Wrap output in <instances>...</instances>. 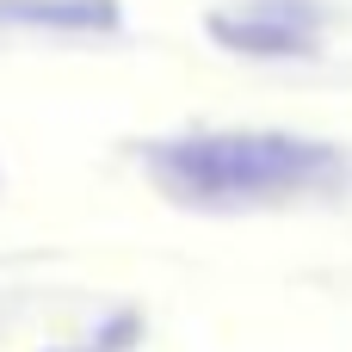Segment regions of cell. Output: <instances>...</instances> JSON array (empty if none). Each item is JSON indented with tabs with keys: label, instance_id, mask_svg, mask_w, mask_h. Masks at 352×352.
I'll list each match as a JSON object with an SVG mask.
<instances>
[{
	"label": "cell",
	"instance_id": "cell-3",
	"mask_svg": "<svg viewBox=\"0 0 352 352\" xmlns=\"http://www.w3.org/2000/svg\"><path fill=\"white\" fill-rule=\"evenodd\" d=\"M0 25H68V31H105L118 25L111 0H0Z\"/></svg>",
	"mask_w": 352,
	"mask_h": 352
},
{
	"label": "cell",
	"instance_id": "cell-2",
	"mask_svg": "<svg viewBox=\"0 0 352 352\" xmlns=\"http://www.w3.org/2000/svg\"><path fill=\"white\" fill-rule=\"evenodd\" d=\"M204 31L235 56H316L328 31V6L316 0H241L204 19Z\"/></svg>",
	"mask_w": 352,
	"mask_h": 352
},
{
	"label": "cell",
	"instance_id": "cell-1",
	"mask_svg": "<svg viewBox=\"0 0 352 352\" xmlns=\"http://www.w3.org/2000/svg\"><path fill=\"white\" fill-rule=\"evenodd\" d=\"M148 179L192 210H241V204H278L322 192L346 173L334 142L285 136V130H204L148 142L142 155Z\"/></svg>",
	"mask_w": 352,
	"mask_h": 352
}]
</instances>
